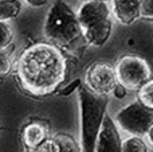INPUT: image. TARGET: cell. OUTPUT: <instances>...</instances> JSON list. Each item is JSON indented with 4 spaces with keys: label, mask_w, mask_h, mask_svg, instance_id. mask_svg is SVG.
Returning a JSON list of instances; mask_svg holds the SVG:
<instances>
[{
    "label": "cell",
    "mask_w": 153,
    "mask_h": 152,
    "mask_svg": "<svg viewBox=\"0 0 153 152\" xmlns=\"http://www.w3.org/2000/svg\"><path fill=\"white\" fill-rule=\"evenodd\" d=\"M66 58L50 42L31 45L20 54L16 63V80L26 93L45 97L55 93L66 77Z\"/></svg>",
    "instance_id": "obj_1"
},
{
    "label": "cell",
    "mask_w": 153,
    "mask_h": 152,
    "mask_svg": "<svg viewBox=\"0 0 153 152\" xmlns=\"http://www.w3.org/2000/svg\"><path fill=\"white\" fill-rule=\"evenodd\" d=\"M79 135L83 152H95V144L106 117L109 96H98L82 83L78 89Z\"/></svg>",
    "instance_id": "obj_2"
},
{
    "label": "cell",
    "mask_w": 153,
    "mask_h": 152,
    "mask_svg": "<svg viewBox=\"0 0 153 152\" xmlns=\"http://www.w3.org/2000/svg\"><path fill=\"white\" fill-rule=\"evenodd\" d=\"M43 34L50 43L59 48L73 47L83 38L78 13L63 0H55L43 24Z\"/></svg>",
    "instance_id": "obj_3"
},
{
    "label": "cell",
    "mask_w": 153,
    "mask_h": 152,
    "mask_svg": "<svg viewBox=\"0 0 153 152\" xmlns=\"http://www.w3.org/2000/svg\"><path fill=\"white\" fill-rule=\"evenodd\" d=\"M78 19L87 45L101 47L109 40L113 30L110 8L103 1H86L79 7Z\"/></svg>",
    "instance_id": "obj_4"
},
{
    "label": "cell",
    "mask_w": 153,
    "mask_h": 152,
    "mask_svg": "<svg viewBox=\"0 0 153 152\" xmlns=\"http://www.w3.org/2000/svg\"><path fill=\"white\" fill-rule=\"evenodd\" d=\"M116 124L130 136H146L153 127V109L133 101L121 108L116 115Z\"/></svg>",
    "instance_id": "obj_5"
},
{
    "label": "cell",
    "mask_w": 153,
    "mask_h": 152,
    "mask_svg": "<svg viewBox=\"0 0 153 152\" xmlns=\"http://www.w3.org/2000/svg\"><path fill=\"white\" fill-rule=\"evenodd\" d=\"M117 81L126 90H138L151 80V66L144 58L125 54L116 63Z\"/></svg>",
    "instance_id": "obj_6"
},
{
    "label": "cell",
    "mask_w": 153,
    "mask_h": 152,
    "mask_svg": "<svg viewBox=\"0 0 153 152\" xmlns=\"http://www.w3.org/2000/svg\"><path fill=\"white\" fill-rule=\"evenodd\" d=\"M83 83L90 92L98 96H110L118 85L116 67L103 61L94 62L85 72Z\"/></svg>",
    "instance_id": "obj_7"
},
{
    "label": "cell",
    "mask_w": 153,
    "mask_h": 152,
    "mask_svg": "<svg viewBox=\"0 0 153 152\" xmlns=\"http://www.w3.org/2000/svg\"><path fill=\"white\" fill-rule=\"evenodd\" d=\"M95 152H122V139L118 125L109 115H106L102 129L98 135Z\"/></svg>",
    "instance_id": "obj_8"
},
{
    "label": "cell",
    "mask_w": 153,
    "mask_h": 152,
    "mask_svg": "<svg viewBox=\"0 0 153 152\" xmlns=\"http://www.w3.org/2000/svg\"><path fill=\"white\" fill-rule=\"evenodd\" d=\"M20 137L27 151L38 150L50 139L48 137V128L42 121H28L22 128Z\"/></svg>",
    "instance_id": "obj_9"
},
{
    "label": "cell",
    "mask_w": 153,
    "mask_h": 152,
    "mask_svg": "<svg viewBox=\"0 0 153 152\" xmlns=\"http://www.w3.org/2000/svg\"><path fill=\"white\" fill-rule=\"evenodd\" d=\"M141 5L143 0H111L114 18L124 26H129L143 16Z\"/></svg>",
    "instance_id": "obj_10"
},
{
    "label": "cell",
    "mask_w": 153,
    "mask_h": 152,
    "mask_svg": "<svg viewBox=\"0 0 153 152\" xmlns=\"http://www.w3.org/2000/svg\"><path fill=\"white\" fill-rule=\"evenodd\" d=\"M53 152H83L81 143H78L71 135L61 132L50 137Z\"/></svg>",
    "instance_id": "obj_11"
},
{
    "label": "cell",
    "mask_w": 153,
    "mask_h": 152,
    "mask_svg": "<svg viewBox=\"0 0 153 152\" xmlns=\"http://www.w3.org/2000/svg\"><path fill=\"white\" fill-rule=\"evenodd\" d=\"M22 11V3L19 0H1L0 1V22H8L15 19Z\"/></svg>",
    "instance_id": "obj_12"
},
{
    "label": "cell",
    "mask_w": 153,
    "mask_h": 152,
    "mask_svg": "<svg viewBox=\"0 0 153 152\" xmlns=\"http://www.w3.org/2000/svg\"><path fill=\"white\" fill-rule=\"evenodd\" d=\"M122 152H148V145L141 136H129L122 140Z\"/></svg>",
    "instance_id": "obj_13"
},
{
    "label": "cell",
    "mask_w": 153,
    "mask_h": 152,
    "mask_svg": "<svg viewBox=\"0 0 153 152\" xmlns=\"http://www.w3.org/2000/svg\"><path fill=\"white\" fill-rule=\"evenodd\" d=\"M137 101L144 107L153 109V80H149L137 90Z\"/></svg>",
    "instance_id": "obj_14"
},
{
    "label": "cell",
    "mask_w": 153,
    "mask_h": 152,
    "mask_svg": "<svg viewBox=\"0 0 153 152\" xmlns=\"http://www.w3.org/2000/svg\"><path fill=\"white\" fill-rule=\"evenodd\" d=\"M13 39V31L7 22H0V48L10 47Z\"/></svg>",
    "instance_id": "obj_15"
},
{
    "label": "cell",
    "mask_w": 153,
    "mask_h": 152,
    "mask_svg": "<svg viewBox=\"0 0 153 152\" xmlns=\"http://www.w3.org/2000/svg\"><path fill=\"white\" fill-rule=\"evenodd\" d=\"M11 67H12V58H11V53L10 51L1 50V58H0V73H1V77H5L8 73L11 72Z\"/></svg>",
    "instance_id": "obj_16"
},
{
    "label": "cell",
    "mask_w": 153,
    "mask_h": 152,
    "mask_svg": "<svg viewBox=\"0 0 153 152\" xmlns=\"http://www.w3.org/2000/svg\"><path fill=\"white\" fill-rule=\"evenodd\" d=\"M82 81L79 80V78H75L74 81H71V82L69 83V85H66L63 89H61V90H58V94L59 96H70V94L73 93V92L78 90L79 88H81L82 85Z\"/></svg>",
    "instance_id": "obj_17"
},
{
    "label": "cell",
    "mask_w": 153,
    "mask_h": 152,
    "mask_svg": "<svg viewBox=\"0 0 153 152\" xmlns=\"http://www.w3.org/2000/svg\"><path fill=\"white\" fill-rule=\"evenodd\" d=\"M141 13H143V18L145 19L153 18V0H143Z\"/></svg>",
    "instance_id": "obj_18"
},
{
    "label": "cell",
    "mask_w": 153,
    "mask_h": 152,
    "mask_svg": "<svg viewBox=\"0 0 153 152\" xmlns=\"http://www.w3.org/2000/svg\"><path fill=\"white\" fill-rule=\"evenodd\" d=\"M126 92H128L126 89L118 83V85L116 86V89H114V92H113V96L116 97V98H118V100H122L125 96H126Z\"/></svg>",
    "instance_id": "obj_19"
},
{
    "label": "cell",
    "mask_w": 153,
    "mask_h": 152,
    "mask_svg": "<svg viewBox=\"0 0 153 152\" xmlns=\"http://www.w3.org/2000/svg\"><path fill=\"white\" fill-rule=\"evenodd\" d=\"M26 3L31 7H43L48 3V0H26Z\"/></svg>",
    "instance_id": "obj_20"
},
{
    "label": "cell",
    "mask_w": 153,
    "mask_h": 152,
    "mask_svg": "<svg viewBox=\"0 0 153 152\" xmlns=\"http://www.w3.org/2000/svg\"><path fill=\"white\" fill-rule=\"evenodd\" d=\"M146 136H148V140H149V143H151V144L153 145V127H152V129H151V131H149V133L146 135Z\"/></svg>",
    "instance_id": "obj_21"
},
{
    "label": "cell",
    "mask_w": 153,
    "mask_h": 152,
    "mask_svg": "<svg viewBox=\"0 0 153 152\" xmlns=\"http://www.w3.org/2000/svg\"><path fill=\"white\" fill-rule=\"evenodd\" d=\"M81 1L86 3V1H103V3H108L109 0H81Z\"/></svg>",
    "instance_id": "obj_22"
},
{
    "label": "cell",
    "mask_w": 153,
    "mask_h": 152,
    "mask_svg": "<svg viewBox=\"0 0 153 152\" xmlns=\"http://www.w3.org/2000/svg\"><path fill=\"white\" fill-rule=\"evenodd\" d=\"M146 20H148V22H151V23H153V18H152V19H146Z\"/></svg>",
    "instance_id": "obj_23"
}]
</instances>
